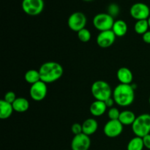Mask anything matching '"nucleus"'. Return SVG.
Here are the masks:
<instances>
[{"label": "nucleus", "instance_id": "3", "mask_svg": "<svg viewBox=\"0 0 150 150\" xmlns=\"http://www.w3.org/2000/svg\"><path fill=\"white\" fill-rule=\"evenodd\" d=\"M91 92L95 100L104 101L112 97L113 91L108 82L98 80L94 82L91 86Z\"/></svg>", "mask_w": 150, "mask_h": 150}, {"label": "nucleus", "instance_id": "25", "mask_svg": "<svg viewBox=\"0 0 150 150\" xmlns=\"http://www.w3.org/2000/svg\"><path fill=\"white\" fill-rule=\"evenodd\" d=\"M108 13L113 18L118 16L119 13H120V7L115 3L110 4L108 7Z\"/></svg>", "mask_w": 150, "mask_h": 150}, {"label": "nucleus", "instance_id": "4", "mask_svg": "<svg viewBox=\"0 0 150 150\" xmlns=\"http://www.w3.org/2000/svg\"><path fill=\"white\" fill-rule=\"evenodd\" d=\"M131 126L132 130L136 136L143 138L150 134V114H142L136 117Z\"/></svg>", "mask_w": 150, "mask_h": 150}, {"label": "nucleus", "instance_id": "20", "mask_svg": "<svg viewBox=\"0 0 150 150\" xmlns=\"http://www.w3.org/2000/svg\"><path fill=\"white\" fill-rule=\"evenodd\" d=\"M24 79L28 83L31 85L40 81L41 79L39 70H34V69L27 70L24 75Z\"/></svg>", "mask_w": 150, "mask_h": 150}, {"label": "nucleus", "instance_id": "21", "mask_svg": "<svg viewBox=\"0 0 150 150\" xmlns=\"http://www.w3.org/2000/svg\"><path fill=\"white\" fill-rule=\"evenodd\" d=\"M144 145L143 139L139 136H135L128 142L127 146V150H143Z\"/></svg>", "mask_w": 150, "mask_h": 150}, {"label": "nucleus", "instance_id": "11", "mask_svg": "<svg viewBox=\"0 0 150 150\" xmlns=\"http://www.w3.org/2000/svg\"><path fill=\"white\" fill-rule=\"evenodd\" d=\"M90 146V138L83 133L74 136L71 141L72 150H89Z\"/></svg>", "mask_w": 150, "mask_h": 150}, {"label": "nucleus", "instance_id": "19", "mask_svg": "<svg viewBox=\"0 0 150 150\" xmlns=\"http://www.w3.org/2000/svg\"><path fill=\"white\" fill-rule=\"evenodd\" d=\"M136 119V116L134 112L129 110L123 111L120 113L119 121L123 125H132Z\"/></svg>", "mask_w": 150, "mask_h": 150}, {"label": "nucleus", "instance_id": "15", "mask_svg": "<svg viewBox=\"0 0 150 150\" xmlns=\"http://www.w3.org/2000/svg\"><path fill=\"white\" fill-rule=\"evenodd\" d=\"M98 128V123L94 118H88L82 124L83 133L90 136L95 133Z\"/></svg>", "mask_w": 150, "mask_h": 150}, {"label": "nucleus", "instance_id": "7", "mask_svg": "<svg viewBox=\"0 0 150 150\" xmlns=\"http://www.w3.org/2000/svg\"><path fill=\"white\" fill-rule=\"evenodd\" d=\"M86 21L87 19L84 13L82 12H75L69 16L67 19V25L72 31L78 32L84 29Z\"/></svg>", "mask_w": 150, "mask_h": 150}, {"label": "nucleus", "instance_id": "16", "mask_svg": "<svg viewBox=\"0 0 150 150\" xmlns=\"http://www.w3.org/2000/svg\"><path fill=\"white\" fill-rule=\"evenodd\" d=\"M127 29H128V27H127V23L125 21L120 19L114 21L111 30L113 31L116 37L122 38L127 34Z\"/></svg>", "mask_w": 150, "mask_h": 150}, {"label": "nucleus", "instance_id": "24", "mask_svg": "<svg viewBox=\"0 0 150 150\" xmlns=\"http://www.w3.org/2000/svg\"><path fill=\"white\" fill-rule=\"evenodd\" d=\"M120 111L115 107L110 108L108 111V117L110 120H119L120 116Z\"/></svg>", "mask_w": 150, "mask_h": 150}, {"label": "nucleus", "instance_id": "30", "mask_svg": "<svg viewBox=\"0 0 150 150\" xmlns=\"http://www.w3.org/2000/svg\"><path fill=\"white\" fill-rule=\"evenodd\" d=\"M105 105H106L107 108H112V107H114V103H116L115 101H114V98L111 97V98H108V100H106L105 101Z\"/></svg>", "mask_w": 150, "mask_h": 150}, {"label": "nucleus", "instance_id": "26", "mask_svg": "<svg viewBox=\"0 0 150 150\" xmlns=\"http://www.w3.org/2000/svg\"><path fill=\"white\" fill-rule=\"evenodd\" d=\"M16 98H17V97H16L15 92H13V91H9V92H7L4 95V99L3 100H5L6 102L9 103L13 104L14 103V101L16 100Z\"/></svg>", "mask_w": 150, "mask_h": 150}, {"label": "nucleus", "instance_id": "5", "mask_svg": "<svg viewBox=\"0 0 150 150\" xmlns=\"http://www.w3.org/2000/svg\"><path fill=\"white\" fill-rule=\"evenodd\" d=\"M114 18L108 13H98L94 17L92 23L96 29L100 32L111 30L114 23Z\"/></svg>", "mask_w": 150, "mask_h": 150}, {"label": "nucleus", "instance_id": "27", "mask_svg": "<svg viewBox=\"0 0 150 150\" xmlns=\"http://www.w3.org/2000/svg\"><path fill=\"white\" fill-rule=\"evenodd\" d=\"M71 131L74 134V136L81 134L83 133V129H82V125L80 123H74L71 126Z\"/></svg>", "mask_w": 150, "mask_h": 150}, {"label": "nucleus", "instance_id": "14", "mask_svg": "<svg viewBox=\"0 0 150 150\" xmlns=\"http://www.w3.org/2000/svg\"><path fill=\"white\" fill-rule=\"evenodd\" d=\"M107 110V106L104 101L95 100L89 107V111L94 117H100L103 115Z\"/></svg>", "mask_w": 150, "mask_h": 150}, {"label": "nucleus", "instance_id": "22", "mask_svg": "<svg viewBox=\"0 0 150 150\" xmlns=\"http://www.w3.org/2000/svg\"><path fill=\"white\" fill-rule=\"evenodd\" d=\"M149 26L147 20L136 21L134 25V30L138 35H143L147 31H149Z\"/></svg>", "mask_w": 150, "mask_h": 150}, {"label": "nucleus", "instance_id": "18", "mask_svg": "<svg viewBox=\"0 0 150 150\" xmlns=\"http://www.w3.org/2000/svg\"><path fill=\"white\" fill-rule=\"evenodd\" d=\"M14 109L11 103L6 102L4 100L0 101V118L1 120H7L13 114Z\"/></svg>", "mask_w": 150, "mask_h": 150}, {"label": "nucleus", "instance_id": "17", "mask_svg": "<svg viewBox=\"0 0 150 150\" xmlns=\"http://www.w3.org/2000/svg\"><path fill=\"white\" fill-rule=\"evenodd\" d=\"M14 111L18 113L26 112L29 108V102L25 98H17L13 104Z\"/></svg>", "mask_w": 150, "mask_h": 150}, {"label": "nucleus", "instance_id": "1", "mask_svg": "<svg viewBox=\"0 0 150 150\" xmlns=\"http://www.w3.org/2000/svg\"><path fill=\"white\" fill-rule=\"evenodd\" d=\"M40 79L45 83H51L58 81L64 73L63 67L56 62H47L39 68Z\"/></svg>", "mask_w": 150, "mask_h": 150}, {"label": "nucleus", "instance_id": "6", "mask_svg": "<svg viewBox=\"0 0 150 150\" xmlns=\"http://www.w3.org/2000/svg\"><path fill=\"white\" fill-rule=\"evenodd\" d=\"M43 0H23L21 7L26 14L30 16H36L40 14L44 9Z\"/></svg>", "mask_w": 150, "mask_h": 150}, {"label": "nucleus", "instance_id": "12", "mask_svg": "<svg viewBox=\"0 0 150 150\" xmlns=\"http://www.w3.org/2000/svg\"><path fill=\"white\" fill-rule=\"evenodd\" d=\"M116 35L112 30L100 32L97 36L96 42L99 47L102 48H107L111 47L114 43L116 40Z\"/></svg>", "mask_w": 150, "mask_h": 150}, {"label": "nucleus", "instance_id": "33", "mask_svg": "<svg viewBox=\"0 0 150 150\" xmlns=\"http://www.w3.org/2000/svg\"><path fill=\"white\" fill-rule=\"evenodd\" d=\"M149 105H150V96H149Z\"/></svg>", "mask_w": 150, "mask_h": 150}, {"label": "nucleus", "instance_id": "23", "mask_svg": "<svg viewBox=\"0 0 150 150\" xmlns=\"http://www.w3.org/2000/svg\"><path fill=\"white\" fill-rule=\"evenodd\" d=\"M78 33V38L79 39V40L82 42H89L91 40V32L89 29H81L79 32H77Z\"/></svg>", "mask_w": 150, "mask_h": 150}, {"label": "nucleus", "instance_id": "28", "mask_svg": "<svg viewBox=\"0 0 150 150\" xmlns=\"http://www.w3.org/2000/svg\"><path fill=\"white\" fill-rule=\"evenodd\" d=\"M142 139H143L144 147H146L148 149H150V134L146 135V136L143 137Z\"/></svg>", "mask_w": 150, "mask_h": 150}, {"label": "nucleus", "instance_id": "29", "mask_svg": "<svg viewBox=\"0 0 150 150\" xmlns=\"http://www.w3.org/2000/svg\"><path fill=\"white\" fill-rule=\"evenodd\" d=\"M142 40L146 43L150 44V30L147 31L146 33L142 35Z\"/></svg>", "mask_w": 150, "mask_h": 150}, {"label": "nucleus", "instance_id": "9", "mask_svg": "<svg viewBox=\"0 0 150 150\" xmlns=\"http://www.w3.org/2000/svg\"><path fill=\"white\" fill-rule=\"evenodd\" d=\"M48 93L47 83H44L42 81L37 82L34 84L31 85L29 89V95L33 100L40 102L44 100Z\"/></svg>", "mask_w": 150, "mask_h": 150}, {"label": "nucleus", "instance_id": "13", "mask_svg": "<svg viewBox=\"0 0 150 150\" xmlns=\"http://www.w3.org/2000/svg\"><path fill=\"white\" fill-rule=\"evenodd\" d=\"M117 78L120 83L131 84L133 80V75L131 70L125 67H120L117 73Z\"/></svg>", "mask_w": 150, "mask_h": 150}, {"label": "nucleus", "instance_id": "32", "mask_svg": "<svg viewBox=\"0 0 150 150\" xmlns=\"http://www.w3.org/2000/svg\"><path fill=\"white\" fill-rule=\"evenodd\" d=\"M83 1H92V0H83Z\"/></svg>", "mask_w": 150, "mask_h": 150}, {"label": "nucleus", "instance_id": "10", "mask_svg": "<svg viewBox=\"0 0 150 150\" xmlns=\"http://www.w3.org/2000/svg\"><path fill=\"white\" fill-rule=\"evenodd\" d=\"M123 125L119 120H108L103 127V133L108 138H117L123 131Z\"/></svg>", "mask_w": 150, "mask_h": 150}, {"label": "nucleus", "instance_id": "8", "mask_svg": "<svg viewBox=\"0 0 150 150\" xmlns=\"http://www.w3.org/2000/svg\"><path fill=\"white\" fill-rule=\"evenodd\" d=\"M130 13L136 21L147 20L150 16V9L147 4L143 2H136L131 6Z\"/></svg>", "mask_w": 150, "mask_h": 150}, {"label": "nucleus", "instance_id": "31", "mask_svg": "<svg viewBox=\"0 0 150 150\" xmlns=\"http://www.w3.org/2000/svg\"><path fill=\"white\" fill-rule=\"evenodd\" d=\"M147 21H148V23H149V28H150V16H149V18L147 19Z\"/></svg>", "mask_w": 150, "mask_h": 150}, {"label": "nucleus", "instance_id": "2", "mask_svg": "<svg viewBox=\"0 0 150 150\" xmlns=\"http://www.w3.org/2000/svg\"><path fill=\"white\" fill-rule=\"evenodd\" d=\"M112 98L116 104L121 107H127L135 100L134 88L131 84L120 83L113 90Z\"/></svg>", "mask_w": 150, "mask_h": 150}]
</instances>
